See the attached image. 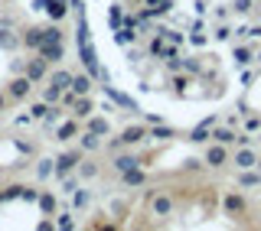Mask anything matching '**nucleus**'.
Instances as JSON below:
<instances>
[]
</instances>
